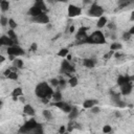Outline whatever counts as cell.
I'll list each match as a JSON object with an SVG mask.
<instances>
[{
  "mask_svg": "<svg viewBox=\"0 0 134 134\" xmlns=\"http://www.w3.org/2000/svg\"><path fill=\"white\" fill-rule=\"evenodd\" d=\"M35 93H36V95L40 97L44 103H47L48 100H49L50 97H52V95H53V91H52L51 87L45 82L40 83L37 85Z\"/></svg>",
  "mask_w": 134,
  "mask_h": 134,
  "instance_id": "6da1fadb",
  "label": "cell"
},
{
  "mask_svg": "<svg viewBox=\"0 0 134 134\" xmlns=\"http://www.w3.org/2000/svg\"><path fill=\"white\" fill-rule=\"evenodd\" d=\"M105 42H106L105 36L100 30H96L92 35L88 36L86 40V43H90V44H104Z\"/></svg>",
  "mask_w": 134,
  "mask_h": 134,
  "instance_id": "7a4b0ae2",
  "label": "cell"
},
{
  "mask_svg": "<svg viewBox=\"0 0 134 134\" xmlns=\"http://www.w3.org/2000/svg\"><path fill=\"white\" fill-rule=\"evenodd\" d=\"M39 126V124L36 122L35 119H30L28 122H26L24 124V126H22L19 130V133H22V134H29L32 132L35 128H37Z\"/></svg>",
  "mask_w": 134,
  "mask_h": 134,
  "instance_id": "3957f363",
  "label": "cell"
},
{
  "mask_svg": "<svg viewBox=\"0 0 134 134\" xmlns=\"http://www.w3.org/2000/svg\"><path fill=\"white\" fill-rule=\"evenodd\" d=\"M103 13H104V10H103V7L100 6L97 3H93L88 11V14L92 17H100L101 18V17H103Z\"/></svg>",
  "mask_w": 134,
  "mask_h": 134,
  "instance_id": "277c9868",
  "label": "cell"
},
{
  "mask_svg": "<svg viewBox=\"0 0 134 134\" xmlns=\"http://www.w3.org/2000/svg\"><path fill=\"white\" fill-rule=\"evenodd\" d=\"M7 53H8V56L19 57V56L24 55V50L22 49L21 47L17 46V45H14V46H12V47H7Z\"/></svg>",
  "mask_w": 134,
  "mask_h": 134,
  "instance_id": "5b68a950",
  "label": "cell"
},
{
  "mask_svg": "<svg viewBox=\"0 0 134 134\" xmlns=\"http://www.w3.org/2000/svg\"><path fill=\"white\" fill-rule=\"evenodd\" d=\"M73 71H74V68L69 64V62H68V61L65 60V61L62 62V65H61V72L66 73L67 75H69V73L73 72Z\"/></svg>",
  "mask_w": 134,
  "mask_h": 134,
  "instance_id": "8992f818",
  "label": "cell"
},
{
  "mask_svg": "<svg viewBox=\"0 0 134 134\" xmlns=\"http://www.w3.org/2000/svg\"><path fill=\"white\" fill-rule=\"evenodd\" d=\"M32 21L36 22V23H41V24L48 23V22H49V17H48L45 13H43V14L39 15L37 17H33L32 18Z\"/></svg>",
  "mask_w": 134,
  "mask_h": 134,
  "instance_id": "52a82bcc",
  "label": "cell"
},
{
  "mask_svg": "<svg viewBox=\"0 0 134 134\" xmlns=\"http://www.w3.org/2000/svg\"><path fill=\"white\" fill-rule=\"evenodd\" d=\"M53 106L58 107L59 109L63 110L64 112H66V113H70V111L72 110V107H70L68 104H67V103L62 102V101H60V102H56L55 104H53Z\"/></svg>",
  "mask_w": 134,
  "mask_h": 134,
  "instance_id": "ba28073f",
  "label": "cell"
},
{
  "mask_svg": "<svg viewBox=\"0 0 134 134\" xmlns=\"http://www.w3.org/2000/svg\"><path fill=\"white\" fill-rule=\"evenodd\" d=\"M77 39L80 41V43H86V40L88 38V36L86 35V28L85 27H81L79 29V32L77 34Z\"/></svg>",
  "mask_w": 134,
  "mask_h": 134,
  "instance_id": "9c48e42d",
  "label": "cell"
},
{
  "mask_svg": "<svg viewBox=\"0 0 134 134\" xmlns=\"http://www.w3.org/2000/svg\"><path fill=\"white\" fill-rule=\"evenodd\" d=\"M81 8L79 6H75V5H72V4H70L68 6V16L69 17H77L79 15H81Z\"/></svg>",
  "mask_w": 134,
  "mask_h": 134,
  "instance_id": "30bf717a",
  "label": "cell"
},
{
  "mask_svg": "<svg viewBox=\"0 0 134 134\" xmlns=\"http://www.w3.org/2000/svg\"><path fill=\"white\" fill-rule=\"evenodd\" d=\"M0 43H1L2 45L7 46V47H12V46H14V44H15V42L13 41L8 36H2V37L0 38Z\"/></svg>",
  "mask_w": 134,
  "mask_h": 134,
  "instance_id": "8fae6325",
  "label": "cell"
},
{
  "mask_svg": "<svg viewBox=\"0 0 134 134\" xmlns=\"http://www.w3.org/2000/svg\"><path fill=\"white\" fill-rule=\"evenodd\" d=\"M120 91H122V93L125 94V95L130 94V92L132 91V84L131 83H127V84L123 85V86H120Z\"/></svg>",
  "mask_w": 134,
  "mask_h": 134,
  "instance_id": "7c38bea8",
  "label": "cell"
},
{
  "mask_svg": "<svg viewBox=\"0 0 134 134\" xmlns=\"http://www.w3.org/2000/svg\"><path fill=\"white\" fill-rule=\"evenodd\" d=\"M127 83H131L130 81V77H127V75H120L117 79V84L119 86H123V85L127 84Z\"/></svg>",
  "mask_w": 134,
  "mask_h": 134,
  "instance_id": "4fadbf2b",
  "label": "cell"
},
{
  "mask_svg": "<svg viewBox=\"0 0 134 134\" xmlns=\"http://www.w3.org/2000/svg\"><path fill=\"white\" fill-rule=\"evenodd\" d=\"M44 12H42L40 8H38V7H36V6H33V7H30L29 8V15L32 16V18L33 17H37V16H39V15H41V14H43Z\"/></svg>",
  "mask_w": 134,
  "mask_h": 134,
  "instance_id": "5bb4252c",
  "label": "cell"
},
{
  "mask_svg": "<svg viewBox=\"0 0 134 134\" xmlns=\"http://www.w3.org/2000/svg\"><path fill=\"white\" fill-rule=\"evenodd\" d=\"M96 104H97V101H95V100H87V101L84 102L83 106H84V108L88 109V108H92V107H94Z\"/></svg>",
  "mask_w": 134,
  "mask_h": 134,
  "instance_id": "9a60e30c",
  "label": "cell"
},
{
  "mask_svg": "<svg viewBox=\"0 0 134 134\" xmlns=\"http://www.w3.org/2000/svg\"><path fill=\"white\" fill-rule=\"evenodd\" d=\"M23 111H24V113L27 115H35V110L30 105H25Z\"/></svg>",
  "mask_w": 134,
  "mask_h": 134,
  "instance_id": "2e32d148",
  "label": "cell"
},
{
  "mask_svg": "<svg viewBox=\"0 0 134 134\" xmlns=\"http://www.w3.org/2000/svg\"><path fill=\"white\" fill-rule=\"evenodd\" d=\"M83 64L85 65V67H88V68H92V67H94L95 65V62L93 61L92 59H85Z\"/></svg>",
  "mask_w": 134,
  "mask_h": 134,
  "instance_id": "e0dca14e",
  "label": "cell"
},
{
  "mask_svg": "<svg viewBox=\"0 0 134 134\" xmlns=\"http://www.w3.org/2000/svg\"><path fill=\"white\" fill-rule=\"evenodd\" d=\"M34 6H36V7H38V8H40L42 12H44V11H46V5H45V3H44L43 1H36L35 2V4H34Z\"/></svg>",
  "mask_w": 134,
  "mask_h": 134,
  "instance_id": "ac0fdd59",
  "label": "cell"
},
{
  "mask_svg": "<svg viewBox=\"0 0 134 134\" xmlns=\"http://www.w3.org/2000/svg\"><path fill=\"white\" fill-rule=\"evenodd\" d=\"M8 7H10V3L6 0H2L1 2H0V8H1L2 12H5L8 10Z\"/></svg>",
  "mask_w": 134,
  "mask_h": 134,
  "instance_id": "d6986e66",
  "label": "cell"
},
{
  "mask_svg": "<svg viewBox=\"0 0 134 134\" xmlns=\"http://www.w3.org/2000/svg\"><path fill=\"white\" fill-rule=\"evenodd\" d=\"M7 34H8V35H7L8 37H10V38L13 40V41L15 42V44L18 43V38H17V35H16L15 32H14V29H10V30L7 32Z\"/></svg>",
  "mask_w": 134,
  "mask_h": 134,
  "instance_id": "ffe728a7",
  "label": "cell"
},
{
  "mask_svg": "<svg viewBox=\"0 0 134 134\" xmlns=\"http://www.w3.org/2000/svg\"><path fill=\"white\" fill-rule=\"evenodd\" d=\"M68 114H69V119H71V120L74 119L75 117L78 116V114H79V110H78V108H74V107H73L72 110L70 111V113H68Z\"/></svg>",
  "mask_w": 134,
  "mask_h": 134,
  "instance_id": "44dd1931",
  "label": "cell"
},
{
  "mask_svg": "<svg viewBox=\"0 0 134 134\" xmlns=\"http://www.w3.org/2000/svg\"><path fill=\"white\" fill-rule=\"evenodd\" d=\"M107 24V19H106V18L105 17H101L100 18V19H99V21H97V27H104V26Z\"/></svg>",
  "mask_w": 134,
  "mask_h": 134,
  "instance_id": "7402d4cb",
  "label": "cell"
},
{
  "mask_svg": "<svg viewBox=\"0 0 134 134\" xmlns=\"http://www.w3.org/2000/svg\"><path fill=\"white\" fill-rule=\"evenodd\" d=\"M110 49L112 50V51H115V50H119V49H122V44H119V43H117V42L112 43V44H111V46H110Z\"/></svg>",
  "mask_w": 134,
  "mask_h": 134,
  "instance_id": "603a6c76",
  "label": "cell"
},
{
  "mask_svg": "<svg viewBox=\"0 0 134 134\" xmlns=\"http://www.w3.org/2000/svg\"><path fill=\"white\" fill-rule=\"evenodd\" d=\"M52 99L55 100L56 102H60L62 100V94H61V92L60 90H58L56 92H53V95H52Z\"/></svg>",
  "mask_w": 134,
  "mask_h": 134,
  "instance_id": "cb8c5ba5",
  "label": "cell"
},
{
  "mask_svg": "<svg viewBox=\"0 0 134 134\" xmlns=\"http://www.w3.org/2000/svg\"><path fill=\"white\" fill-rule=\"evenodd\" d=\"M14 66L16 67V68H19V69L23 68V61L20 60V59H16L14 61Z\"/></svg>",
  "mask_w": 134,
  "mask_h": 134,
  "instance_id": "d4e9b609",
  "label": "cell"
},
{
  "mask_svg": "<svg viewBox=\"0 0 134 134\" xmlns=\"http://www.w3.org/2000/svg\"><path fill=\"white\" fill-rule=\"evenodd\" d=\"M29 134H43V128H42V126H41V125H39V126L37 128H35Z\"/></svg>",
  "mask_w": 134,
  "mask_h": 134,
  "instance_id": "484cf974",
  "label": "cell"
},
{
  "mask_svg": "<svg viewBox=\"0 0 134 134\" xmlns=\"http://www.w3.org/2000/svg\"><path fill=\"white\" fill-rule=\"evenodd\" d=\"M12 94H13V96H16V97L21 96V95H22V89L19 88V87H18V88H15Z\"/></svg>",
  "mask_w": 134,
  "mask_h": 134,
  "instance_id": "4316f807",
  "label": "cell"
},
{
  "mask_svg": "<svg viewBox=\"0 0 134 134\" xmlns=\"http://www.w3.org/2000/svg\"><path fill=\"white\" fill-rule=\"evenodd\" d=\"M69 84H70V86H71V87L77 86V84H78V79L75 78V77H71L70 80H69Z\"/></svg>",
  "mask_w": 134,
  "mask_h": 134,
  "instance_id": "83f0119b",
  "label": "cell"
},
{
  "mask_svg": "<svg viewBox=\"0 0 134 134\" xmlns=\"http://www.w3.org/2000/svg\"><path fill=\"white\" fill-rule=\"evenodd\" d=\"M43 116L45 117L46 119L49 120V119H51V112L49 110H44L43 111Z\"/></svg>",
  "mask_w": 134,
  "mask_h": 134,
  "instance_id": "f1b7e54d",
  "label": "cell"
},
{
  "mask_svg": "<svg viewBox=\"0 0 134 134\" xmlns=\"http://www.w3.org/2000/svg\"><path fill=\"white\" fill-rule=\"evenodd\" d=\"M8 21H10V19H7V18L4 17V16H2L1 18H0V22H1V25H2V26L7 25V24H8Z\"/></svg>",
  "mask_w": 134,
  "mask_h": 134,
  "instance_id": "f546056e",
  "label": "cell"
},
{
  "mask_svg": "<svg viewBox=\"0 0 134 134\" xmlns=\"http://www.w3.org/2000/svg\"><path fill=\"white\" fill-rule=\"evenodd\" d=\"M60 57H67L68 56V49L67 48H63V49H61L59 51V53H58Z\"/></svg>",
  "mask_w": 134,
  "mask_h": 134,
  "instance_id": "4dcf8cb0",
  "label": "cell"
},
{
  "mask_svg": "<svg viewBox=\"0 0 134 134\" xmlns=\"http://www.w3.org/2000/svg\"><path fill=\"white\" fill-rule=\"evenodd\" d=\"M8 25H10L11 29H14V28L17 27V23L13 19H10V21H8Z\"/></svg>",
  "mask_w": 134,
  "mask_h": 134,
  "instance_id": "1f68e13d",
  "label": "cell"
},
{
  "mask_svg": "<svg viewBox=\"0 0 134 134\" xmlns=\"http://www.w3.org/2000/svg\"><path fill=\"white\" fill-rule=\"evenodd\" d=\"M103 132L104 133H110L111 132V127L109 126V125H106V126H104V128H103Z\"/></svg>",
  "mask_w": 134,
  "mask_h": 134,
  "instance_id": "d6a6232c",
  "label": "cell"
},
{
  "mask_svg": "<svg viewBox=\"0 0 134 134\" xmlns=\"http://www.w3.org/2000/svg\"><path fill=\"white\" fill-rule=\"evenodd\" d=\"M7 78H8V79H11V80H17V79H18V75H17V73H16V72H14V71H12L11 74L8 75Z\"/></svg>",
  "mask_w": 134,
  "mask_h": 134,
  "instance_id": "836d02e7",
  "label": "cell"
},
{
  "mask_svg": "<svg viewBox=\"0 0 134 134\" xmlns=\"http://www.w3.org/2000/svg\"><path fill=\"white\" fill-rule=\"evenodd\" d=\"M59 80H57V79H52L50 80V84L52 85V86H59Z\"/></svg>",
  "mask_w": 134,
  "mask_h": 134,
  "instance_id": "e575fe53",
  "label": "cell"
},
{
  "mask_svg": "<svg viewBox=\"0 0 134 134\" xmlns=\"http://www.w3.org/2000/svg\"><path fill=\"white\" fill-rule=\"evenodd\" d=\"M130 38H131L130 33H125V34L123 35V39H124V40H126V41H127V40H129Z\"/></svg>",
  "mask_w": 134,
  "mask_h": 134,
  "instance_id": "d590c367",
  "label": "cell"
},
{
  "mask_svg": "<svg viewBox=\"0 0 134 134\" xmlns=\"http://www.w3.org/2000/svg\"><path fill=\"white\" fill-rule=\"evenodd\" d=\"M65 85H66V82L64 81V80H60V82H59V88H60V89L64 88Z\"/></svg>",
  "mask_w": 134,
  "mask_h": 134,
  "instance_id": "8d00e7d4",
  "label": "cell"
},
{
  "mask_svg": "<svg viewBox=\"0 0 134 134\" xmlns=\"http://www.w3.org/2000/svg\"><path fill=\"white\" fill-rule=\"evenodd\" d=\"M91 112H92V113H97V112H100V108H99V107H96V106L92 107V108H91Z\"/></svg>",
  "mask_w": 134,
  "mask_h": 134,
  "instance_id": "74e56055",
  "label": "cell"
},
{
  "mask_svg": "<svg viewBox=\"0 0 134 134\" xmlns=\"http://www.w3.org/2000/svg\"><path fill=\"white\" fill-rule=\"evenodd\" d=\"M37 44L36 43H33L32 44V46H30V50H33V51H35V50H37Z\"/></svg>",
  "mask_w": 134,
  "mask_h": 134,
  "instance_id": "f35d334b",
  "label": "cell"
},
{
  "mask_svg": "<svg viewBox=\"0 0 134 134\" xmlns=\"http://www.w3.org/2000/svg\"><path fill=\"white\" fill-rule=\"evenodd\" d=\"M113 52H114V51H112V50H111L110 52H108V53H107V55H105V59H109V58H110L111 56L113 55Z\"/></svg>",
  "mask_w": 134,
  "mask_h": 134,
  "instance_id": "ab89813d",
  "label": "cell"
},
{
  "mask_svg": "<svg viewBox=\"0 0 134 134\" xmlns=\"http://www.w3.org/2000/svg\"><path fill=\"white\" fill-rule=\"evenodd\" d=\"M64 133H65V127L62 126L60 128V130H59V134H64Z\"/></svg>",
  "mask_w": 134,
  "mask_h": 134,
  "instance_id": "60d3db41",
  "label": "cell"
},
{
  "mask_svg": "<svg viewBox=\"0 0 134 134\" xmlns=\"http://www.w3.org/2000/svg\"><path fill=\"white\" fill-rule=\"evenodd\" d=\"M108 27L110 29H115V25H114V23H112V22H110V23L108 24Z\"/></svg>",
  "mask_w": 134,
  "mask_h": 134,
  "instance_id": "b9f144b4",
  "label": "cell"
},
{
  "mask_svg": "<svg viewBox=\"0 0 134 134\" xmlns=\"http://www.w3.org/2000/svg\"><path fill=\"white\" fill-rule=\"evenodd\" d=\"M122 56H123V55H122V53H119V52H115V53H114V57H115V58H120Z\"/></svg>",
  "mask_w": 134,
  "mask_h": 134,
  "instance_id": "7bdbcfd3",
  "label": "cell"
},
{
  "mask_svg": "<svg viewBox=\"0 0 134 134\" xmlns=\"http://www.w3.org/2000/svg\"><path fill=\"white\" fill-rule=\"evenodd\" d=\"M129 33H130V35L132 36V35H134V26H133V27L130 29V32H129Z\"/></svg>",
  "mask_w": 134,
  "mask_h": 134,
  "instance_id": "ee69618b",
  "label": "cell"
},
{
  "mask_svg": "<svg viewBox=\"0 0 134 134\" xmlns=\"http://www.w3.org/2000/svg\"><path fill=\"white\" fill-rule=\"evenodd\" d=\"M69 30H70V33H73V32H74V26H71Z\"/></svg>",
  "mask_w": 134,
  "mask_h": 134,
  "instance_id": "f6af8a7d",
  "label": "cell"
},
{
  "mask_svg": "<svg viewBox=\"0 0 134 134\" xmlns=\"http://www.w3.org/2000/svg\"><path fill=\"white\" fill-rule=\"evenodd\" d=\"M131 20H134V12H132L131 14Z\"/></svg>",
  "mask_w": 134,
  "mask_h": 134,
  "instance_id": "bcb514c9",
  "label": "cell"
},
{
  "mask_svg": "<svg viewBox=\"0 0 134 134\" xmlns=\"http://www.w3.org/2000/svg\"><path fill=\"white\" fill-rule=\"evenodd\" d=\"M66 58H67V60H68V61H69V60H71V56H70V55H68Z\"/></svg>",
  "mask_w": 134,
  "mask_h": 134,
  "instance_id": "7dc6e473",
  "label": "cell"
},
{
  "mask_svg": "<svg viewBox=\"0 0 134 134\" xmlns=\"http://www.w3.org/2000/svg\"><path fill=\"white\" fill-rule=\"evenodd\" d=\"M0 61H1V62H3V61H4V57H2V56L0 57Z\"/></svg>",
  "mask_w": 134,
  "mask_h": 134,
  "instance_id": "c3c4849f",
  "label": "cell"
},
{
  "mask_svg": "<svg viewBox=\"0 0 134 134\" xmlns=\"http://www.w3.org/2000/svg\"><path fill=\"white\" fill-rule=\"evenodd\" d=\"M130 81H134V75L133 77H130Z\"/></svg>",
  "mask_w": 134,
  "mask_h": 134,
  "instance_id": "681fc988",
  "label": "cell"
}]
</instances>
